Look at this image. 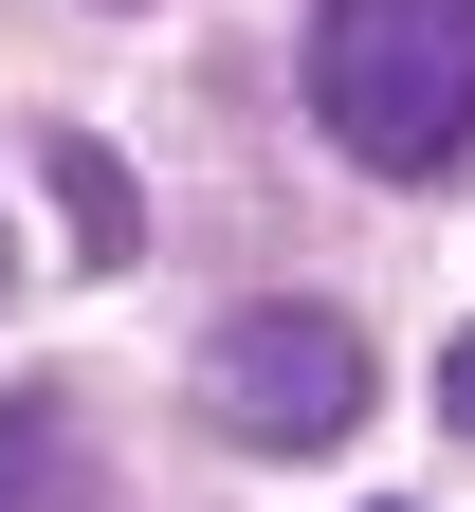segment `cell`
Instances as JSON below:
<instances>
[{
    "mask_svg": "<svg viewBox=\"0 0 475 512\" xmlns=\"http://www.w3.org/2000/svg\"><path fill=\"white\" fill-rule=\"evenodd\" d=\"M311 110L384 183H439L475 147V0H311Z\"/></svg>",
    "mask_w": 475,
    "mask_h": 512,
    "instance_id": "cell-1",
    "label": "cell"
},
{
    "mask_svg": "<svg viewBox=\"0 0 475 512\" xmlns=\"http://www.w3.org/2000/svg\"><path fill=\"white\" fill-rule=\"evenodd\" d=\"M201 403H220V439H256V458H329V439L366 421V330L311 311V293H275V311H238V330L201 348Z\"/></svg>",
    "mask_w": 475,
    "mask_h": 512,
    "instance_id": "cell-2",
    "label": "cell"
},
{
    "mask_svg": "<svg viewBox=\"0 0 475 512\" xmlns=\"http://www.w3.org/2000/svg\"><path fill=\"white\" fill-rule=\"evenodd\" d=\"M110 476H92V421L55 403V384H19L0 403V512H92Z\"/></svg>",
    "mask_w": 475,
    "mask_h": 512,
    "instance_id": "cell-3",
    "label": "cell"
},
{
    "mask_svg": "<svg viewBox=\"0 0 475 512\" xmlns=\"http://www.w3.org/2000/svg\"><path fill=\"white\" fill-rule=\"evenodd\" d=\"M37 165H55V202H74V238H92V256H128V238H147V202L110 183V147H92V128H37Z\"/></svg>",
    "mask_w": 475,
    "mask_h": 512,
    "instance_id": "cell-4",
    "label": "cell"
},
{
    "mask_svg": "<svg viewBox=\"0 0 475 512\" xmlns=\"http://www.w3.org/2000/svg\"><path fill=\"white\" fill-rule=\"evenodd\" d=\"M439 421H457V439H475V330H457V348H439Z\"/></svg>",
    "mask_w": 475,
    "mask_h": 512,
    "instance_id": "cell-5",
    "label": "cell"
}]
</instances>
